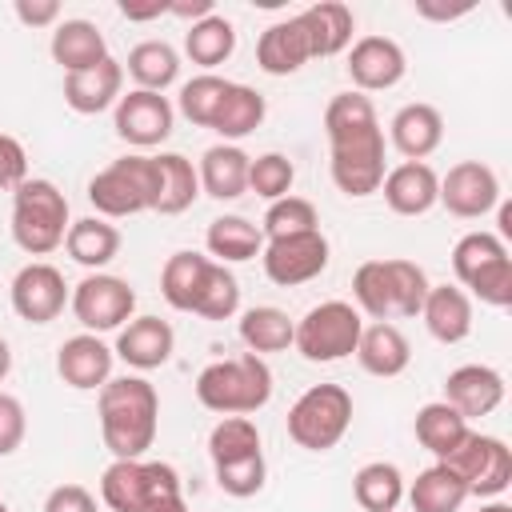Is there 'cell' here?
I'll use <instances>...</instances> for the list:
<instances>
[{
	"label": "cell",
	"instance_id": "obj_13",
	"mask_svg": "<svg viewBox=\"0 0 512 512\" xmlns=\"http://www.w3.org/2000/svg\"><path fill=\"white\" fill-rule=\"evenodd\" d=\"M172 120H176V108L168 104L164 92H144V88H132L128 96L116 100V136L132 148H156L172 136Z\"/></svg>",
	"mask_w": 512,
	"mask_h": 512
},
{
	"label": "cell",
	"instance_id": "obj_27",
	"mask_svg": "<svg viewBox=\"0 0 512 512\" xmlns=\"http://www.w3.org/2000/svg\"><path fill=\"white\" fill-rule=\"evenodd\" d=\"M52 60L72 76L108 60V40L92 20H60L52 32Z\"/></svg>",
	"mask_w": 512,
	"mask_h": 512
},
{
	"label": "cell",
	"instance_id": "obj_57",
	"mask_svg": "<svg viewBox=\"0 0 512 512\" xmlns=\"http://www.w3.org/2000/svg\"><path fill=\"white\" fill-rule=\"evenodd\" d=\"M12 372V348H8V340L0 336V380Z\"/></svg>",
	"mask_w": 512,
	"mask_h": 512
},
{
	"label": "cell",
	"instance_id": "obj_22",
	"mask_svg": "<svg viewBox=\"0 0 512 512\" xmlns=\"http://www.w3.org/2000/svg\"><path fill=\"white\" fill-rule=\"evenodd\" d=\"M388 140H392V148H396L404 160H424V156H432V152L440 148V140H444V116H440L432 104H424V100L404 104V108L392 116V124H388Z\"/></svg>",
	"mask_w": 512,
	"mask_h": 512
},
{
	"label": "cell",
	"instance_id": "obj_31",
	"mask_svg": "<svg viewBox=\"0 0 512 512\" xmlns=\"http://www.w3.org/2000/svg\"><path fill=\"white\" fill-rule=\"evenodd\" d=\"M64 248H68V256H72L76 264L100 272L104 264L116 260V252H120V232H116V224H108L104 216H84V220H72V224H68Z\"/></svg>",
	"mask_w": 512,
	"mask_h": 512
},
{
	"label": "cell",
	"instance_id": "obj_45",
	"mask_svg": "<svg viewBox=\"0 0 512 512\" xmlns=\"http://www.w3.org/2000/svg\"><path fill=\"white\" fill-rule=\"evenodd\" d=\"M352 296H356V312H368L372 320H388L392 316V288H388L384 260H364L356 268Z\"/></svg>",
	"mask_w": 512,
	"mask_h": 512
},
{
	"label": "cell",
	"instance_id": "obj_9",
	"mask_svg": "<svg viewBox=\"0 0 512 512\" xmlns=\"http://www.w3.org/2000/svg\"><path fill=\"white\" fill-rule=\"evenodd\" d=\"M328 168H332V184L344 196L360 200V196L380 192V184H384V132H380V124L328 140Z\"/></svg>",
	"mask_w": 512,
	"mask_h": 512
},
{
	"label": "cell",
	"instance_id": "obj_21",
	"mask_svg": "<svg viewBox=\"0 0 512 512\" xmlns=\"http://www.w3.org/2000/svg\"><path fill=\"white\" fill-rule=\"evenodd\" d=\"M308 60H312V48H308V36H304L300 16H288V20L268 24L260 32V40H256V64L268 76H292Z\"/></svg>",
	"mask_w": 512,
	"mask_h": 512
},
{
	"label": "cell",
	"instance_id": "obj_32",
	"mask_svg": "<svg viewBox=\"0 0 512 512\" xmlns=\"http://www.w3.org/2000/svg\"><path fill=\"white\" fill-rule=\"evenodd\" d=\"M404 492H408L412 512H460L468 500V484L440 460L432 468H424L412 480V488H404Z\"/></svg>",
	"mask_w": 512,
	"mask_h": 512
},
{
	"label": "cell",
	"instance_id": "obj_59",
	"mask_svg": "<svg viewBox=\"0 0 512 512\" xmlns=\"http://www.w3.org/2000/svg\"><path fill=\"white\" fill-rule=\"evenodd\" d=\"M476 512H512V508H508L504 500H488V504H480Z\"/></svg>",
	"mask_w": 512,
	"mask_h": 512
},
{
	"label": "cell",
	"instance_id": "obj_19",
	"mask_svg": "<svg viewBox=\"0 0 512 512\" xmlns=\"http://www.w3.org/2000/svg\"><path fill=\"white\" fill-rule=\"evenodd\" d=\"M172 348H176V332H172L168 320H160V316H136V320H128V324L120 328L112 352H116L128 368L152 372V368L168 364Z\"/></svg>",
	"mask_w": 512,
	"mask_h": 512
},
{
	"label": "cell",
	"instance_id": "obj_20",
	"mask_svg": "<svg viewBox=\"0 0 512 512\" xmlns=\"http://www.w3.org/2000/svg\"><path fill=\"white\" fill-rule=\"evenodd\" d=\"M380 192L396 216H424L440 196V176L424 160H404L392 172H384Z\"/></svg>",
	"mask_w": 512,
	"mask_h": 512
},
{
	"label": "cell",
	"instance_id": "obj_28",
	"mask_svg": "<svg viewBox=\"0 0 512 512\" xmlns=\"http://www.w3.org/2000/svg\"><path fill=\"white\" fill-rule=\"evenodd\" d=\"M300 24H304V36H308V48H312V60L316 56H336L352 44V8L340 4V0H320L304 12H296Z\"/></svg>",
	"mask_w": 512,
	"mask_h": 512
},
{
	"label": "cell",
	"instance_id": "obj_25",
	"mask_svg": "<svg viewBox=\"0 0 512 512\" xmlns=\"http://www.w3.org/2000/svg\"><path fill=\"white\" fill-rule=\"evenodd\" d=\"M424 328L440 344H460L472 332V300L460 284H432L424 296Z\"/></svg>",
	"mask_w": 512,
	"mask_h": 512
},
{
	"label": "cell",
	"instance_id": "obj_14",
	"mask_svg": "<svg viewBox=\"0 0 512 512\" xmlns=\"http://www.w3.org/2000/svg\"><path fill=\"white\" fill-rule=\"evenodd\" d=\"M436 204H444L452 216L460 220H480L484 212H492L500 204V180L488 164L480 160H460L448 168V176L440 180V196Z\"/></svg>",
	"mask_w": 512,
	"mask_h": 512
},
{
	"label": "cell",
	"instance_id": "obj_41",
	"mask_svg": "<svg viewBox=\"0 0 512 512\" xmlns=\"http://www.w3.org/2000/svg\"><path fill=\"white\" fill-rule=\"evenodd\" d=\"M228 84L232 80H224V76H216V72H200V76H192L184 88H180V112L196 124V128H212V120H216V112H220V104H224V92H228Z\"/></svg>",
	"mask_w": 512,
	"mask_h": 512
},
{
	"label": "cell",
	"instance_id": "obj_38",
	"mask_svg": "<svg viewBox=\"0 0 512 512\" xmlns=\"http://www.w3.org/2000/svg\"><path fill=\"white\" fill-rule=\"evenodd\" d=\"M128 76L144 92H164L180 76V56H176V48L168 40H140L128 52Z\"/></svg>",
	"mask_w": 512,
	"mask_h": 512
},
{
	"label": "cell",
	"instance_id": "obj_46",
	"mask_svg": "<svg viewBox=\"0 0 512 512\" xmlns=\"http://www.w3.org/2000/svg\"><path fill=\"white\" fill-rule=\"evenodd\" d=\"M236 308H240V280L224 264L212 260V272H208L204 292L196 300V316H204V320H228V316H236Z\"/></svg>",
	"mask_w": 512,
	"mask_h": 512
},
{
	"label": "cell",
	"instance_id": "obj_1",
	"mask_svg": "<svg viewBox=\"0 0 512 512\" xmlns=\"http://www.w3.org/2000/svg\"><path fill=\"white\" fill-rule=\"evenodd\" d=\"M100 436L116 460H140L160 424V396L144 376H116L96 396Z\"/></svg>",
	"mask_w": 512,
	"mask_h": 512
},
{
	"label": "cell",
	"instance_id": "obj_39",
	"mask_svg": "<svg viewBox=\"0 0 512 512\" xmlns=\"http://www.w3.org/2000/svg\"><path fill=\"white\" fill-rule=\"evenodd\" d=\"M184 52H188V60L200 64V68L224 64V60L236 52V28H232V20H224V16L212 12V16L196 20V24H188V32H184Z\"/></svg>",
	"mask_w": 512,
	"mask_h": 512
},
{
	"label": "cell",
	"instance_id": "obj_56",
	"mask_svg": "<svg viewBox=\"0 0 512 512\" xmlns=\"http://www.w3.org/2000/svg\"><path fill=\"white\" fill-rule=\"evenodd\" d=\"M144 512H188V504H184V496H164V500H156Z\"/></svg>",
	"mask_w": 512,
	"mask_h": 512
},
{
	"label": "cell",
	"instance_id": "obj_53",
	"mask_svg": "<svg viewBox=\"0 0 512 512\" xmlns=\"http://www.w3.org/2000/svg\"><path fill=\"white\" fill-rule=\"evenodd\" d=\"M168 16H180V20H204V16H212V0H176V4H168Z\"/></svg>",
	"mask_w": 512,
	"mask_h": 512
},
{
	"label": "cell",
	"instance_id": "obj_23",
	"mask_svg": "<svg viewBox=\"0 0 512 512\" xmlns=\"http://www.w3.org/2000/svg\"><path fill=\"white\" fill-rule=\"evenodd\" d=\"M120 88H124V68H120V60L108 56L104 64H96L88 72L64 76V104L80 116H96V112L112 108L124 96Z\"/></svg>",
	"mask_w": 512,
	"mask_h": 512
},
{
	"label": "cell",
	"instance_id": "obj_17",
	"mask_svg": "<svg viewBox=\"0 0 512 512\" xmlns=\"http://www.w3.org/2000/svg\"><path fill=\"white\" fill-rule=\"evenodd\" d=\"M444 404H452L464 420L492 416L504 404V376L492 364H460L444 380Z\"/></svg>",
	"mask_w": 512,
	"mask_h": 512
},
{
	"label": "cell",
	"instance_id": "obj_55",
	"mask_svg": "<svg viewBox=\"0 0 512 512\" xmlns=\"http://www.w3.org/2000/svg\"><path fill=\"white\" fill-rule=\"evenodd\" d=\"M416 12L420 16H432V20H452V16H464L468 4H460V8H428V4H416Z\"/></svg>",
	"mask_w": 512,
	"mask_h": 512
},
{
	"label": "cell",
	"instance_id": "obj_35",
	"mask_svg": "<svg viewBox=\"0 0 512 512\" xmlns=\"http://www.w3.org/2000/svg\"><path fill=\"white\" fill-rule=\"evenodd\" d=\"M264 112H268V104H264V96L252 88V84H228V92H224V104H220V112H216V120H212V132H220L228 144H236V140H244V136H252L260 124H264Z\"/></svg>",
	"mask_w": 512,
	"mask_h": 512
},
{
	"label": "cell",
	"instance_id": "obj_18",
	"mask_svg": "<svg viewBox=\"0 0 512 512\" xmlns=\"http://www.w3.org/2000/svg\"><path fill=\"white\" fill-rule=\"evenodd\" d=\"M112 360L116 352L96 336V332H80V336H68L56 352V372L68 388H80V392H92V388H104L112 380Z\"/></svg>",
	"mask_w": 512,
	"mask_h": 512
},
{
	"label": "cell",
	"instance_id": "obj_12",
	"mask_svg": "<svg viewBox=\"0 0 512 512\" xmlns=\"http://www.w3.org/2000/svg\"><path fill=\"white\" fill-rule=\"evenodd\" d=\"M264 276L280 288H296L316 280L328 268V240L324 232H296V236H280V240H264Z\"/></svg>",
	"mask_w": 512,
	"mask_h": 512
},
{
	"label": "cell",
	"instance_id": "obj_8",
	"mask_svg": "<svg viewBox=\"0 0 512 512\" xmlns=\"http://www.w3.org/2000/svg\"><path fill=\"white\" fill-rule=\"evenodd\" d=\"M164 496H180V476L164 460H112L100 476V500L112 512H144Z\"/></svg>",
	"mask_w": 512,
	"mask_h": 512
},
{
	"label": "cell",
	"instance_id": "obj_49",
	"mask_svg": "<svg viewBox=\"0 0 512 512\" xmlns=\"http://www.w3.org/2000/svg\"><path fill=\"white\" fill-rule=\"evenodd\" d=\"M28 420H24V404L8 392H0V456H12L24 444Z\"/></svg>",
	"mask_w": 512,
	"mask_h": 512
},
{
	"label": "cell",
	"instance_id": "obj_4",
	"mask_svg": "<svg viewBox=\"0 0 512 512\" xmlns=\"http://www.w3.org/2000/svg\"><path fill=\"white\" fill-rule=\"evenodd\" d=\"M452 272L460 288L480 296L492 308L512 304V256L496 232H468L452 248Z\"/></svg>",
	"mask_w": 512,
	"mask_h": 512
},
{
	"label": "cell",
	"instance_id": "obj_60",
	"mask_svg": "<svg viewBox=\"0 0 512 512\" xmlns=\"http://www.w3.org/2000/svg\"><path fill=\"white\" fill-rule=\"evenodd\" d=\"M0 512H8V508H4V500H0Z\"/></svg>",
	"mask_w": 512,
	"mask_h": 512
},
{
	"label": "cell",
	"instance_id": "obj_42",
	"mask_svg": "<svg viewBox=\"0 0 512 512\" xmlns=\"http://www.w3.org/2000/svg\"><path fill=\"white\" fill-rule=\"evenodd\" d=\"M384 272H388V288H392V316H416L424 308V296H428V276L416 260H384Z\"/></svg>",
	"mask_w": 512,
	"mask_h": 512
},
{
	"label": "cell",
	"instance_id": "obj_43",
	"mask_svg": "<svg viewBox=\"0 0 512 512\" xmlns=\"http://www.w3.org/2000/svg\"><path fill=\"white\" fill-rule=\"evenodd\" d=\"M316 228H320V216H316L312 200L292 196V192L272 200L268 212H264V224H260L264 240H280V236H296V232H316Z\"/></svg>",
	"mask_w": 512,
	"mask_h": 512
},
{
	"label": "cell",
	"instance_id": "obj_37",
	"mask_svg": "<svg viewBox=\"0 0 512 512\" xmlns=\"http://www.w3.org/2000/svg\"><path fill=\"white\" fill-rule=\"evenodd\" d=\"M352 496L364 512H396L404 500V476L388 460H372L352 476Z\"/></svg>",
	"mask_w": 512,
	"mask_h": 512
},
{
	"label": "cell",
	"instance_id": "obj_44",
	"mask_svg": "<svg viewBox=\"0 0 512 512\" xmlns=\"http://www.w3.org/2000/svg\"><path fill=\"white\" fill-rule=\"evenodd\" d=\"M372 124H380V120H376V108H372V100L364 92H336L328 100V108H324V132H328V140L364 132Z\"/></svg>",
	"mask_w": 512,
	"mask_h": 512
},
{
	"label": "cell",
	"instance_id": "obj_5",
	"mask_svg": "<svg viewBox=\"0 0 512 512\" xmlns=\"http://www.w3.org/2000/svg\"><path fill=\"white\" fill-rule=\"evenodd\" d=\"M88 204L112 220L148 212L156 204V160L140 152L112 160L88 180Z\"/></svg>",
	"mask_w": 512,
	"mask_h": 512
},
{
	"label": "cell",
	"instance_id": "obj_16",
	"mask_svg": "<svg viewBox=\"0 0 512 512\" xmlns=\"http://www.w3.org/2000/svg\"><path fill=\"white\" fill-rule=\"evenodd\" d=\"M408 72V56L396 40L388 36H360L348 52V76L356 92H384L396 88Z\"/></svg>",
	"mask_w": 512,
	"mask_h": 512
},
{
	"label": "cell",
	"instance_id": "obj_48",
	"mask_svg": "<svg viewBox=\"0 0 512 512\" xmlns=\"http://www.w3.org/2000/svg\"><path fill=\"white\" fill-rule=\"evenodd\" d=\"M212 468H216V484H220V492H228V496H236V500L256 496V492L264 488V476H268V468H264V452L244 456V460H228V464H212Z\"/></svg>",
	"mask_w": 512,
	"mask_h": 512
},
{
	"label": "cell",
	"instance_id": "obj_10",
	"mask_svg": "<svg viewBox=\"0 0 512 512\" xmlns=\"http://www.w3.org/2000/svg\"><path fill=\"white\" fill-rule=\"evenodd\" d=\"M440 464H448L468 484V496H480V500H492L512 484V448L500 436L468 432L460 448Z\"/></svg>",
	"mask_w": 512,
	"mask_h": 512
},
{
	"label": "cell",
	"instance_id": "obj_40",
	"mask_svg": "<svg viewBox=\"0 0 512 512\" xmlns=\"http://www.w3.org/2000/svg\"><path fill=\"white\" fill-rule=\"evenodd\" d=\"M260 452V428L248 416H224L212 432H208V456L212 464H228V460H244Z\"/></svg>",
	"mask_w": 512,
	"mask_h": 512
},
{
	"label": "cell",
	"instance_id": "obj_24",
	"mask_svg": "<svg viewBox=\"0 0 512 512\" xmlns=\"http://www.w3.org/2000/svg\"><path fill=\"white\" fill-rule=\"evenodd\" d=\"M356 360L368 376H400L412 360V348H408V336L392 324V320H372L360 328V340H356Z\"/></svg>",
	"mask_w": 512,
	"mask_h": 512
},
{
	"label": "cell",
	"instance_id": "obj_6",
	"mask_svg": "<svg viewBox=\"0 0 512 512\" xmlns=\"http://www.w3.org/2000/svg\"><path fill=\"white\" fill-rule=\"evenodd\" d=\"M352 424V396L340 384H312L288 408V436L308 452H328Z\"/></svg>",
	"mask_w": 512,
	"mask_h": 512
},
{
	"label": "cell",
	"instance_id": "obj_11",
	"mask_svg": "<svg viewBox=\"0 0 512 512\" xmlns=\"http://www.w3.org/2000/svg\"><path fill=\"white\" fill-rule=\"evenodd\" d=\"M68 304H72V316L88 332H112V328H124V320H132L136 292L128 280H120L112 272H88L72 288Z\"/></svg>",
	"mask_w": 512,
	"mask_h": 512
},
{
	"label": "cell",
	"instance_id": "obj_2",
	"mask_svg": "<svg viewBox=\"0 0 512 512\" xmlns=\"http://www.w3.org/2000/svg\"><path fill=\"white\" fill-rule=\"evenodd\" d=\"M196 400L220 416H248L272 400V368L256 352L216 360L196 376Z\"/></svg>",
	"mask_w": 512,
	"mask_h": 512
},
{
	"label": "cell",
	"instance_id": "obj_34",
	"mask_svg": "<svg viewBox=\"0 0 512 512\" xmlns=\"http://www.w3.org/2000/svg\"><path fill=\"white\" fill-rule=\"evenodd\" d=\"M416 440H420V448H428L436 460H448L456 448H460V440L472 432L468 428V420L452 408V404H444V400H432V404H424L420 412H416Z\"/></svg>",
	"mask_w": 512,
	"mask_h": 512
},
{
	"label": "cell",
	"instance_id": "obj_30",
	"mask_svg": "<svg viewBox=\"0 0 512 512\" xmlns=\"http://www.w3.org/2000/svg\"><path fill=\"white\" fill-rule=\"evenodd\" d=\"M212 272V260L200 252H172L160 268V296L176 312H196V300L204 292V280Z\"/></svg>",
	"mask_w": 512,
	"mask_h": 512
},
{
	"label": "cell",
	"instance_id": "obj_3",
	"mask_svg": "<svg viewBox=\"0 0 512 512\" xmlns=\"http://www.w3.org/2000/svg\"><path fill=\"white\" fill-rule=\"evenodd\" d=\"M68 196L52 180H24L12 192V240L28 256H48L68 236Z\"/></svg>",
	"mask_w": 512,
	"mask_h": 512
},
{
	"label": "cell",
	"instance_id": "obj_58",
	"mask_svg": "<svg viewBox=\"0 0 512 512\" xmlns=\"http://www.w3.org/2000/svg\"><path fill=\"white\" fill-rule=\"evenodd\" d=\"M500 232H504V236L512 232V208H508V204L500 208Z\"/></svg>",
	"mask_w": 512,
	"mask_h": 512
},
{
	"label": "cell",
	"instance_id": "obj_15",
	"mask_svg": "<svg viewBox=\"0 0 512 512\" xmlns=\"http://www.w3.org/2000/svg\"><path fill=\"white\" fill-rule=\"evenodd\" d=\"M68 304V284L60 268L32 260L12 276V312L28 324H52Z\"/></svg>",
	"mask_w": 512,
	"mask_h": 512
},
{
	"label": "cell",
	"instance_id": "obj_50",
	"mask_svg": "<svg viewBox=\"0 0 512 512\" xmlns=\"http://www.w3.org/2000/svg\"><path fill=\"white\" fill-rule=\"evenodd\" d=\"M28 180V156H24V144L8 132H0V188H20Z\"/></svg>",
	"mask_w": 512,
	"mask_h": 512
},
{
	"label": "cell",
	"instance_id": "obj_54",
	"mask_svg": "<svg viewBox=\"0 0 512 512\" xmlns=\"http://www.w3.org/2000/svg\"><path fill=\"white\" fill-rule=\"evenodd\" d=\"M164 12H168L164 0H152V4H128V0H120V16H124V20H156V16H164Z\"/></svg>",
	"mask_w": 512,
	"mask_h": 512
},
{
	"label": "cell",
	"instance_id": "obj_52",
	"mask_svg": "<svg viewBox=\"0 0 512 512\" xmlns=\"http://www.w3.org/2000/svg\"><path fill=\"white\" fill-rule=\"evenodd\" d=\"M16 16H20V24L44 28V24H56L60 4L56 0H16Z\"/></svg>",
	"mask_w": 512,
	"mask_h": 512
},
{
	"label": "cell",
	"instance_id": "obj_47",
	"mask_svg": "<svg viewBox=\"0 0 512 512\" xmlns=\"http://www.w3.org/2000/svg\"><path fill=\"white\" fill-rule=\"evenodd\" d=\"M292 180H296V168L284 152H264L248 164V188L264 200H280L292 192Z\"/></svg>",
	"mask_w": 512,
	"mask_h": 512
},
{
	"label": "cell",
	"instance_id": "obj_51",
	"mask_svg": "<svg viewBox=\"0 0 512 512\" xmlns=\"http://www.w3.org/2000/svg\"><path fill=\"white\" fill-rule=\"evenodd\" d=\"M44 512H100V508H96V496H92L88 488H80V484H60V488L48 492Z\"/></svg>",
	"mask_w": 512,
	"mask_h": 512
},
{
	"label": "cell",
	"instance_id": "obj_36",
	"mask_svg": "<svg viewBox=\"0 0 512 512\" xmlns=\"http://www.w3.org/2000/svg\"><path fill=\"white\" fill-rule=\"evenodd\" d=\"M292 332L296 324L288 320L284 308H272V304H256L240 316V340L248 352L264 356V352H288L292 348Z\"/></svg>",
	"mask_w": 512,
	"mask_h": 512
},
{
	"label": "cell",
	"instance_id": "obj_26",
	"mask_svg": "<svg viewBox=\"0 0 512 512\" xmlns=\"http://www.w3.org/2000/svg\"><path fill=\"white\" fill-rule=\"evenodd\" d=\"M248 164L252 156L240 148V144H212L204 156H200V192L212 196V200H236L248 192Z\"/></svg>",
	"mask_w": 512,
	"mask_h": 512
},
{
	"label": "cell",
	"instance_id": "obj_29",
	"mask_svg": "<svg viewBox=\"0 0 512 512\" xmlns=\"http://www.w3.org/2000/svg\"><path fill=\"white\" fill-rule=\"evenodd\" d=\"M152 160H156V204H152V212H160V216L188 212L200 196V176H196L192 160L180 156V152H160Z\"/></svg>",
	"mask_w": 512,
	"mask_h": 512
},
{
	"label": "cell",
	"instance_id": "obj_7",
	"mask_svg": "<svg viewBox=\"0 0 512 512\" xmlns=\"http://www.w3.org/2000/svg\"><path fill=\"white\" fill-rule=\"evenodd\" d=\"M360 312L348 300H324L316 308H308L292 332V348L308 360V364H332L356 352L360 340Z\"/></svg>",
	"mask_w": 512,
	"mask_h": 512
},
{
	"label": "cell",
	"instance_id": "obj_33",
	"mask_svg": "<svg viewBox=\"0 0 512 512\" xmlns=\"http://www.w3.org/2000/svg\"><path fill=\"white\" fill-rule=\"evenodd\" d=\"M204 244L216 256V264H240L264 252V232L244 216H216L204 232Z\"/></svg>",
	"mask_w": 512,
	"mask_h": 512
}]
</instances>
